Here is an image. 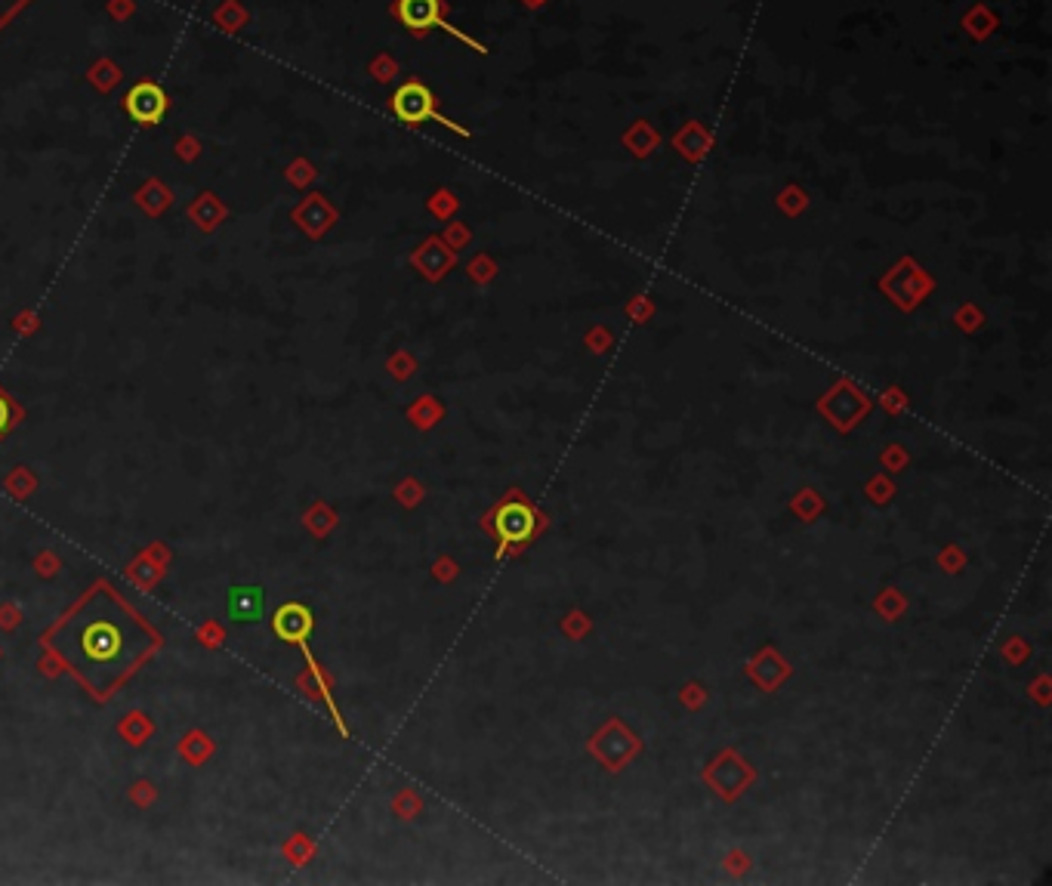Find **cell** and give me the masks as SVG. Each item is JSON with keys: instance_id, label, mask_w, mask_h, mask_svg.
<instances>
[{"instance_id": "obj_1", "label": "cell", "mask_w": 1052, "mask_h": 886, "mask_svg": "<svg viewBox=\"0 0 1052 886\" xmlns=\"http://www.w3.org/2000/svg\"><path fill=\"white\" fill-rule=\"evenodd\" d=\"M47 646L96 698H108L161 649V633L112 587L96 584L47 633Z\"/></svg>"}, {"instance_id": "obj_4", "label": "cell", "mask_w": 1052, "mask_h": 886, "mask_svg": "<svg viewBox=\"0 0 1052 886\" xmlns=\"http://www.w3.org/2000/svg\"><path fill=\"white\" fill-rule=\"evenodd\" d=\"M395 13H398V19H402V22H405L408 28H414V31H423V28H432V25H442V28H448V25H445V19H442V0H398ZM448 31H451V34H457L460 41L473 44V50L485 53V47H479L476 41L463 38V34H460L457 28H448Z\"/></svg>"}, {"instance_id": "obj_3", "label": "cell", "mask_w": 1052, "mask_h": 886, "mask_svg": "<svg viewBox=\"0 0 1052 886\" xmlns=\"http://www.w3.org/2000/svg\"><path fill=\"white\" fill-rule=\"evenodd\" d=\"M124 112L142 127H155L167 115V93L152 81H139L124 96Z\"/></svg>"}, {"instance_id": "obj_2", "label": "cell", "mask_w": 1052, "mask_h": 886, "mask_svg": "<svg viewBox=\"0 0 1052 886\" xmlns=\"http://www.w3.org/2000/svg\"><path fill=\"white\" fill-rule=\"evenodd\" d=\"M392 112L395 118L402 124H426V121H435V124H445L451 127L454 133L466 136V130L454 121H448L445 115H439V109H435V96L429 87H423L420 81H408L402 84L395 93H392Z\"/></svg>"}, {"instance_id": "obj_7", "label": "cell", "mask_w": 1052, "mask_h": 886, "mask_svg": "<svg viewBox=\"0 0 1052 886\" xmlns=\"http://www.w3.org/2000/svg\"><path fill=\"white\" fill-rule=\"evenodd\" d=\"M266 596L260 587H232L229 593V615L232 621H260Z\"/></svg>"}, {"instance_id": "obj_9", "label": "cell", "mask_w": 1052, "mask_h": 886, "mask_svg": "<svg viewBox=\"0 0 1052 886\" xmlns=\"http://www.w3.org/2000/svg\"><path fill=\"white\" fill-rule=\"evenodd\" d=\"M7 427H10V405L0 399V433H7Z\"/></svg>"}, {"instance_id": "obj_6", "label": "cell", "mask_w": 1052, "mask_h": 886, "mask_svg": "<svg viewBox=\"0 0 1052 886\" xmlns=\"http://www.w3.org/2000/svg\"><path fill=\"white\" fill-rule=\"evenodd\" d=\"M312 630V615L300 602H287L284 609H278L275 615V633L281 636L284 643H303Z\"/></svg>"}, {"instance_id": "obj_8", "label": "cell", "mask_w": 1052, "mask_h": 886, "mask_svg": "<svg viewBox=\"0 0 1052 886\" xmlns=\"http://www.w3.org/2000/svg\"><path fill=\"white\" fill-rule=\"evenodd\" d=\"M25 4H31V0H0V28H4Z\"/></svg>"}, {"instance_id": "obj_5", "label": "cell", "mask_w": 1052, "mask_h": 886, "mask_svg": "<svg viewBox=\"0 0 1052 886\" xmlns=\"http://www.w3.org/2000/svg\"><path fill=\"white\" fill-rule=\"evenodd\" d=\"M494 528H497V538L503 541V547L506 544H522V541L531 538V531H534V513L525 504H519V501L503 504L497 510V516H494Z\"/></svg>"}]
</instances>
